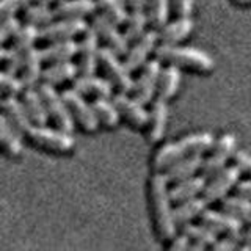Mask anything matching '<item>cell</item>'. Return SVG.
Segmentation results:
<instances>
[{
  "mask_svg": "<svg viewBox=\"0 0 251 251\" xmlns=\"http://www.w3.org/2000/svg\"><path fill=\"white\" fill-rule=\"evenodd\" d=\"M170 182L163 171H154L149 177L148 184V198H149V210L152 215L154 229L159 240L168 242L175 235L179 227L175 220V209H173V200L170 196Z\"/></svg>",
  "mask_w": 251,
  "mask_h": 251,
  "instance_id": "6da1fadb",
  "label": "cell"
},
{
  "mask_svg": "<svg viewBox=\"0 0 251 251\" xmlns=\"http://www.w3.org/2000/svg\"><path fill=\"white\" fill-rule=\"evenodd\" d=\"M214 135L210 132H195L180 137L177 141H170L155 151L151 162L152 170L165 171L171 163H175L185 155L207 152L214 145Z\"/></svg>",
  "mask_w": 251,
  "mask_h": 251,
  "instance_id": "7a4b0ae2",
  "label": "cell"
},
{
  "mask_svg": "<svg viewBox=\"0 0 251 251\" xmlns=\"http://www.w3.org/2000/svg\"><path fill=\"white\" fill-rule=\"evenodd\" d=\"M154 55L165 65H176L179 68L192 69L202 74L210 73L215 68V61L207 52L190 46L159 43Z\"/></svg>",
  "mask_w": 251,
  "mask_h": 251,
  "instance_id": "3957f363",
  "label": "cell"
},
{
  "mask_svg": "<svg viewBox=\"0 0 251 251\" xmlns=\"http://www.w3.org/2000/svg\"><path fill=\"white\" fill-rule=\"evenodd\" d=\"M36 148L44 149L46 152L65 155L74 151L75 140L73 132L63 130L60 127H49V126H35L27 135Z\"/></svg>",
  "mask_w": 251,
  "mask_h": 251,
  "instance_id": "277c9868",
  "label": "cell"
},
{
  "mask_svg": "<svg viewBox=\"0 0 251 251\" xmlns=\"http://www.w3.org/2000/svg\"><path fill=\"white\" fill-rule=\"evenodd\" d=\"M121 55H118L108 47H102L99 57V68L104 77H107L110 83L113 85L115 91L118 93H132L135 78L126 63L120 60Z\"/></svg>",
  "mask_w": 251,
  "mask_h": 251,
  "instance_id": "5b68a950",
  "label": "cell"
},
{
  "mask_svg": "<svg viewBox=\"0 0 251 251\" xmlns=\"http://www.w3.org/2000/svg\"><path fill=\"white\" fill-rule=\"evenodd\" d=\"M38 88L43 94L47 113H49V118L53 123V126H57V127H60L63 130L73 132L75 121L69 112V107L66 104L65 98H63V93H58L57 88H55V85L46 83V82L39 83Z\"/></svg>",
  "mask_w": 251,
  "mask_h": 251,
  "instance_id": "8992f818",
  "label": "cell"
},
{
  "mask_svg": "<svg viewBox=\"0 0 251 251\" xmlns=\"http://www.w3.org/2000/svg\"><path fill=\"white\" fill-rule=\"evenodd\" d=\"M237 151V138L234 133H223L218 137L212 148L209 149L207 157H204V165L201 173L206 177L217 175L220 170L227 167V160L232 159L234 152Z\"/></svg>",
  "mask_w": 251,
  "mask_h": 251,
  "instance_id": "52a82bcc",
  "label": "cell"
},
{
  "mask_svg": "<svg viewBox=\"0 0 251 251\" xmlns=\"http://www.w3.org/2000/svg\"><path fill=\"white\" fill-rule=\"evenodd\" d=\"M198 222L204 226L210 227L215 234L222 235V237H231L239 240L242 239V234L245 231V223L242 220L232 217L225 210H214V209H206L200 215Z\"/></svg>",
  "mask_w": 251,
  "mask_h": 251,
  "instance_id": "ba28073f",
  "label": "cell"
},
{
  "mask_svg": "<svg viewBox=\"0 0 251 251\" xmlns=\"http://www.w3.org/2000/svg\"><path fill=\"white\" fill-rule=\"evenodd\" d=\"M63 98H65L66 104L69 107V112L73 115L74 121L78 124V127L85 132H96L99 127L98 116L94 113L93 104H90L82 93L74 90L73 86L63 91Z\"/></svg>",
  "mask_w": 251,
  "mask_h": 251,
  "instance_id": "9c48e42d",
  "label": "cell"
},
{
  "mask_svg": "<svg viewBox=\"0 0 251 251\" xmlns=\"http://www.w3.org/2000/svg\"><path fill=\"white\" fill-rule=\"evenodd\" d=\"M159 43H160L159 30H155V28L146 30V33H143L138 39H135V41H132V46H129L127 53L124 55V63L132 74L138 73V71L146 65L149 61V57H151V53L155 52Z\"/></svg>",
  "mask_w": 251,
  "mask_h": 251,
  "instance_id": "30bf717a",
  "label": "cell"
},
{
  "mask_svg": "<svg viewBox=\"0 0 251 251\" xmlns=\"http://www.w3.org/2000/svg\"><path fill=\"white\" fill-rule=\"evenodd\" d=\"M240 175H242V171L239 170L237 165H227L223 170H220L217 175L207 177L202 196L206 198L209 204L222 201L225 196H227V193L239 184Z\"/></svg>",
  "mask_w": 251,
  "mask_h": 251,
  "instance_id": "8fae6325",
  "label": "cell"
},
{
  "mask_svg": "<svg viewBox=\"0 0 251 251\" xmlns=\"http://www.w3.org/2000/svg\"><path fill=\"white\" fill-rule=\"evenodd\" d=\"M162 68V61L154 57L138 71L132 94L143 104H151L157 98V83H159Z\"/></svg>",
  "mask_w": 251,
  "mask_h": 251,
  "instance_id": "7c38bea8",
  "label": "cell"
},
{
  "mask_svg": "<svg viewBox=\"0 0 251 251\" xmlns=\"http://www.w3.org/2000/svg\"><path fill=\"white\" fill-rule=\"evenodd\" d=\"M90 28L88 22L80 18H57L50 24L41 27V38L43 41L52 43L60 41V39H75L83 36V33Z\"/></svg>",
  "mask_w": 251,
  "mask_h": 251,
  "instance_id": "4fadbf2b",
  "label": "cell"
},
{
  "mask_svg": "<svg viewBox=\"0 0 251 251\" xmlns=\"http://www.w3.org/2000/svg\"><path fill=\"white\" fill-rule=\"evenodd\" d=\"M91 27L98 33L100 41L104 43V47H108V49H112L118 55H121V57L127 53L130 41L126 38L124 31L118 28V24L112 22L99 13L93 18Z\"/></svg>",
  "mask_w": 251,
  "mask_h": 251,
  "instance_id": "5bb4252c",
  "label": "cell"
},
{
  "mask_svg": "<svg viewBox=\"0 0 251 251\" xmlns=\"http://www.w3.org/2000/svg\"><path fill=\"white\" fill-rule=\"evenodd\" d=\"M80 38L82 39L78 43V53H77L78 71H80V74H96V71L99 68L100 49H102V47H99L100 39L91 25Z\"/></svg>",
  "mask_w": 251,
  "mask_h": 251,
  "instance_id": "9a60e30c",
  "label": "cell"
},
{
  "mask_svg": "<svg viewBox=\"0 0 251 251\" xmlns=\"http://www.w3.org/2000/svg\"><path fill=\"white\" fill-rule=\"evenodd\" d=\"M113 102L118 107V112L121 115V120L130 124L135 129H145L149 116V110H146V104L138 100L135 96H130L129 93H115Z\"/></svg>",
  "mask_w": 251,
  "mask_h": 251,
  "instance_id": "2e32d148",
  "label": "cell"
},
{
  "mask_svg": "<svg viewBox=\"0 0 251 251\" xmlns=\"http://www.w3.org/2000/svg\"><path fill=\"white\" fill-rule=\"evenodd\" d=\"M73 88L82 93L85 98L104 99L113 98V85L107 77H99L96 74H78L73 80Z\"/></svg>",
  "mask_w": 251,
  "mask_h": 251,
  "instance_id": "e0dca14e",
  "label": "cell"
},
{
  "mask_svg": "<svg viewBox=\"0 0 251 251\" xmlns=\"http://www.w3.org/2000/svg\"><path fill=\"white\" fill-rule=\"evenodd\" d=\"M2 116H5V120L22 135H28L35 127V123L31 121L25 105L19 98H2Z\"/></svg>",
  "mask_w": 251,
  "mask_h": 251,
  "instance_id": "ac0fdd59",
  "label": "cell"
},
{
  "mask_svg": "<svg viewBox=\"0 0 251 251\" xmlns=\"http://www.w3.org/2000/svg\"><path fill=\"white\" fill-rule=\"evenodd\" d=\"M168 124V105L167 100L155 98L151 102V108H149V116L146 123V138L149 143H157L165 135Z\"/></svg>",
  "mask_w": 251,
  "mask_h": 251,
  "instance_id": "d6986e66",
  "label": "cell"
},
{
  "mask_svg": "<svg viewBox=\"0 0 251 251\" xmlns=\"http://www.w3.org/2000/svg\"><path fill=\"white\" fill-rule=\"evenodd\" d=\"M43 65H44V60L41 55V49H36L33 46V47H30L28 50L24 52L19 74L27 88H30V86H38L43 82V71H44Z\"/></svg>",
  "mask_w": 251,
  "mask_h": 251,
  "instance_id": "ffe728a7",
  "label": "cell"
},
{
  "mask_svg": "<svg viewBox=\"0 0 251 251\" xmlns=\"http://www.w3.org/2000/svg\"><path fill=\"white\" fill-rule=\"evenodd\" d=\"M206 182H207V177L204 176L202 173L182 179V180H177V182H173L170 187V196L173 200V204L201 196L204 192V187H206Z\"/></svg>",
  "mask_w": 251,
  "mask_h": 251,
  "instance_id": "44dd1931",
  "label": "cell"
},
{
  "mask_svg": "<svg viewBox=\"0 0 251 251\" xmlns=\"http://www.w3.org/2000/svg\"><path fill=\"white\" fill-rule=\"evenodd\" d=\"M204 165V157L202 154H193V155H185L182 159L176 160L171 163L170 167L165 170V176H167L168 182H177V180L187 179L190 176L200 175Z\"/></svg>",
  "mask_w": 251,
  "mask_h": 251,
  "instance_id": "7402d4cb",
  "label": "cell"
},
{
  "mask_svg": "<svg viewBox=\"0 0 251 251\" xmlns=\"http://www.w3.org/2000/svg\"><path fill=\"white\" fill-rule=\"evenodd\" d=\"M193 28L195 24L190 16H177V19L167 22L159 28V39L163 44H179L192 35Z\"/></svg>",
  "mask_w": 251,
  "mask_h": 251,
  "instance_id": "603a6c76",
  "label": "cell"
},
{
  "mask_svg": "<svg viewBox=\"0 0 251 251\" xmlns=\"http://www.w3.org/2000/svg\"><path fill=\"white\" fill-rule=\"evenodd\" d=\"M21 99L27 108L31 121L35 123V126H46L50 121L49 113H47V108H46V102H44L43 94L39 91L38 86L25 88L24 93L21 94Z\"/></svg>",
  "mask_w": 251,
  "mask_h": 251,
  "instance_id": "cb8c5ba5",
  "label": "cell"
},
{
  "mask_svg": "<svg viewBox=\"0 0 251 251\" xmlns=\"http://www.w3.org/2000/svg\"><path fill=\"white\" fill-rule=\"evenodd\" d=\"M78 74H80V71H78L77 63L73 60L49 63L43 71V82L57 86L66 82H73Z\"/></svg>",
  "mask_w": 251,
  "mask_h": 251,
  "instance_id": "d4e9b609",
  "label": "cell"
},
{
  "mask_svg": "<svg viewBox=\"0 0 251 251\" xmlns=\"http://www.w3.org/2000/svg\"><path fill=\"white\" fill-rule=\"evenodd\" d=\"M78 53V43L75 39H60V41H52L49 46L41 49V55L44 63H58V61H69L77 57Z\"/></svg>",
  "mask_w": 251,
  "mask_h": 251,
  "instance_id": "484cf974",
  "label": "cell"
},
{
  "mask_svg": "<svg viewBox=\"0 0 251 251\" xmlns=\"http://www.w3.org/2000/svg\"><path fill=\"white\" fill-rule=\"evenodd\" d=\"M180 232H184L192 242L190 250H209L218 240L220 235L215 234L210 227L201 223H187L179 227Z\"/></svg>",
  "mask_w": 251,
  "mask_h": 251,
  "instance_id": "4316f807",
  "label": "cell"
},
{
  "mask_svg": "<svg viewBox=\"0 0 251 251\" xmlns=\"http://www.w3.org/2000/svg\"><path fill=\"white\" fill-rule=\"evenodd\" d=\"M0 141H2L3 154L10 159H18L24 152L22 133L14 129L13 126L5 120V116H0Z\"/></svg>",
  "mask_w": 251,
  "mask_h": 251,
  "instance_id": "83f0119b",
  "label": "cell"
},
{
  "mask_svg": "<svg viewBox=\"0 0 251 251\" xmlns=\"http://www.w3.org/2000/svg\"><path fill=\"white\" fill-rule=\"evenodd\" d=\"M57 18H80L93 16L98 11V0H61L53 6Z\"/></svg>",
  "mask_w": 251,
  "mask_h": 251,
  "instance_id": "f1b7e54d",
  "label": "cell"
},
{
  "mask_svg": "<svg viewBox=\"0 0 251 251\" xmlns=\"http://www.w3.org/2000/svg\"><path fill=\"white\" fill-rule=\"evenodd\" d=\"M207 204L209 202L206 201V198H204L202 195L192 200L182 201V202H177L175 206V220H176L177 227L184 226L187 223H192L193 220L200 218V215L207 209Z\"/></svg>",
  "mask_w": 251,
  "mask_h": 251,
  "instance_id": "f546056e",
  "label": "cell"
},
{
  "mask_svg": "<svg viewBox=\"0 0 251 251\" xmlns=\"http://www.w3.org/2000/svg\"><path fill=\"white\" fill-rule=\"evenodd\" d=\"M180 86V68L176 65H167L162 68V73L157 83V98L170 100L176 96Z\"/></svg>",
  "mask_w": 251,
  "mask_h": 251,
  "instance_id": "4dcf8cb0",
  "label": "cell"
},
{
  "mask_svg": "<svg viewBox=\"0 0 251 251\" xmlns=\"http://www.w3.org/2000/svg\"><path fill=\"white\" fill-rule=\"evenodd\" d=\"M55 19H57V13H55V8H52L50 5L35 2L22 10V21L25 24L36 25L39 28L50 24Z\"/></svg>",
  "mask_w": 251,
  "mask_h": 251,
  "instance_id": "1f68e13d",
  "label": "cell"
},
{
  "mask_svg": "<svg viewBox=\"0 0 251 251\" xmlns=\"http://www.w3.org/2000/svg\"><path fill=\"white\" fill-rule=\"evenodd\" d=\"M93 108L94 113L98 116V121L100 126H104L105 129H115L121 121V115L118 112V107L112 98L104 99H93Z\"/></svg>",
  "mask_w": 251,
  "mask_h": 251,
  "instance_id": "d6a6232c",
  "label": "cell"
},
{
  "mask_svg": "<svg viewBox=\"0 0 251 251\" xmlns=\"http://www.w3.org/2000/svg\"><path fill=\"white\" fill-rule=\"evenodd\" d=\"M220 209L231 214L232 217L242 220L243 223L250 225L251 222V200L242 195H234V196H225L220 201Z\"/></svg>",
  "mask_w": 251,
  "mask_h": 251,
  "instance_id": "836d02e7",
  "label": "cell"
},
{
  "mask_svg": "<svg viewBox=\"0 0 251 251\" xmlns=\"http://www.w3.org/2000/svg\"><path fill=\"white\" fill-rule=\"evenodd\" d=\"M149 25V19H148V13L146 10H132L129 11L127 19L124 22V35L129 41H135L143 33H146Z\"/></svg>",
  "mask_w": 251,
  "mask_h": 251,
  "instance_id": "e575fe53",
  "label": "cell"
},
{
  "mask_svg": "<svg viewBox=\"0 0 251 251\" xmlns=\"http://www.w3.org/2000/svg\"><path fill=\"white\" fill-rule=\"evenodd\" d=\"M173 8L171 0H148L146 13L149 19V25L159 30L168 22L170 10Z\"/></svg>",
  "mask_w": 251,
  "mask_h": 251,
  "instance_id": "d590c367",
  "label": "cell"
},
{
  "mask_svg": "<svg viewBox=\"0 0 251 251\" xmlns=\"http://www.w3.org/2000/svg\"><path fill=\"white\" fill-rule=\"evenodd\" d=\"M98 11L118 25H124L129 16V8L124 0H98Z\"/></svg>",
  "mask_w": 251,
  "mask_h": 251,
  "instance_id": "8d00e7d4",
  "label": "cell"
},
{
  "mask_svg": "<svg viewBox=\"0 0 251 251\" xmlns=\"http://www.w3.org/2000/svg\"><path fill=\"white\" fill-rule=\"evenodd\" d=\"M39 38H41V28L36 25H31V24H25V25L21 27V30L10 41V47L24 53L25 50H28L30 47H33Z\"/></svg>",
  "mask_w": 251,
  "mask_h": 251,
  "instance_id": "74e56055",
  "label": "cell"
},
{
  "mask_svg": "<svg viewBox=\"0 0 251 251\" xmlns=\"http://www.w3.org/2000/svg\"><path fill=\"white\" fill-rule=\"evenodd\" d=\"M27 86L18 74L0 73V90H2V98H19Z\"/></svg>",
  "mask_w": 251,
  "mask_h": 251,
  "instance_id": "f35d334b",
  "label": "cell"
},
{
  "mask_svg": "<svg viewBox=\"0 0 251 251\" xmlns=\"http://www.w3.org/2000/svg\"><path fill=\"white\" fill-rule=\"evenodd\" d=\"M22 58L24 53L11 49L10 46L2 47L0 50V63H2V71L8 74H19L21 66H22Z\"/></svg>",
  "mask_w": 251,
  "mask_h": 251,
  "instance_id": "ab89813d",
  "label": "cell"
},
{
  "mask_svg": "<svg viewBox=\"0 0 251 251\" xmlns=\"http://www.w3.org/2000/svg\"><path fill=\"white\" fill-rule=\"evenodd\" d=\"M21 27H22V24L14 14L2 16V24H0V43L3 46L6 43H10L14 38V35L21 30Z\"/></svg>",
  "mask_w": 251,
  "mask_h": 251,
  "instance_id": "60d3db41",
  "label": "cell"
},
{
  "mask_svg": "<svg viewBox=\"0 0 251 251\" xmlns=\"http://www.w3.org/2000/svg\"><path fill=\"white\" fill-rule=\"evenodd\" d=\"M33 0H2L0 2V14L10 16L16 14L18 11H22L24 8L28 6Z\"/></svg>",
  "mask_w": 251,
  "mask_h": 251,
  "instance_id": "b9f144b4",
  "label": "cell"
},
{
  "mask_svg": "<svg viewBox=\"0 0 251 251\" xmlns=\"http://www.w3.org/2000/svg\"><path fill=\"white\" fill-rule=\"evenodd\" d=\"M232 162L234 165H237L242 173L251 176V154H248L247 151H242V149H237L232 155Z\"/></svg>",
  "mask_w": 251,
  "mask_h": 251,
  "instance_id": "7bdbcfd3",
  "label": "cell"
},
{
  "mask_svg": "<svg viewBox=\"0 0 251 251\" xmlns=\"http://www.w3.org/2000/svg\"><path fill=\"white\" fill-rule=\"evenodd\" d=\"M190 247H192L190 239L180 231H177L168 240V250H171V251H184V250H190Z\"/></svg>",
  "mask_w": 251,
  "mask_h": 251,
  "instance_id": "ee69618b",
  "label": "cell"
},
{
  "mask_svg": "<svg viewBox=\"0 0 251 251\" xmlns=\"http://www.w3.org/2000/svg\"><path fill=\"white\" fill-rule=\"evenodd\" d=\"M239 245H240V242L235 239L218 237V240L209 250H212V251H234V250H239Z\"/></svg>",
  "mask_w": 251,
  "mask_h": 251,
  "instance_id": "f6af8a7d",
  "label": "cell"
},
{
  "mask_svg": "<svg viewBox=\"0 0 251 251\" xmlns=\"http://www.w3.org/2000/svg\"><path fill=\"white\" fill-rule=\"evenodd\" d=\"M171 5L177 16H190L193 11V0H171Z\"/></svg>",
  "mask_w": 251,
  "mask_h": 251,
  "instance_id": "bcb514c9",
  "label": "cell"
},
{
  "mask_svg": "<svg viewBox=\"0 0 251 251\" xmlns=\"http://www.w3.org/2000/svg\"><path fill=\"white\" fill-rule=\"evenodd\" d=\"M235 192L251 200V177L245 180H239V184L235 185Z\"/></svg>",
  "mask_w": 251,
  "mask_h": 251,
  "instance_id": "7dc6e473",
  "label": "cell"
},
{
  "mask_svg": "<svg viewBox=\"0 0 251 251\" xmlns=\"http://www.w3.org/2000/svg\"><path fill=\"white\" fill-rule=\"evenodd\" d=\"M124 2L127 5L129 11H132V10H146L148 0H124Z\"/></svg>",
  "mask_w": 251,
  "mask_h": 251,
  "instance_id": "c3c4849f",
  "label": "cell"
},
{
  "mask_svg": "<svg viewBox=\"0 0 251 251\" xmlns=\"http://www.w3.org/2000/svg\"><path fill=\"white\" fill-rule=\"evenodd\" d=\"M240 242H245V243H250V245H251V225L248 227H245V231H243V234H242Z\"/></svg>",
  "mask_w": 251,
  "mask_h": 251,
  "instance_id": "681fc988",
  "label": "cell"
},
{
  "mask_svg": "<svg viewBox=\"0 0 251 251\" xmlns=\"http://www.w3.org/2000/svg\"><path fill=\"white\" fill-rule=\"evenodd\" d=\"M35 2H39V3H44V5H57V3H60L61 0H35Z\"/></svg>",
  "mask_w": 251,
  "mask_h": 251,
  "instance_id": "f907efd6",
  "label": "cell"
},
{
  "mask_svg": "<svg viewBox=\"0 0 251 251\" xmlns=\"http://www.w3.org/2000/svg\"><path fill=\"white\" fill-rule=\"evenodd\" d=\"M234 3H237V5H240V6H247V5H250L251 3V0H232Z\"/></svg>",
  "mask_w": 251,
  "mask_h": 251,
  "instance_id": "816d5d0a",
  "label": "cell"
}]
</instances>
